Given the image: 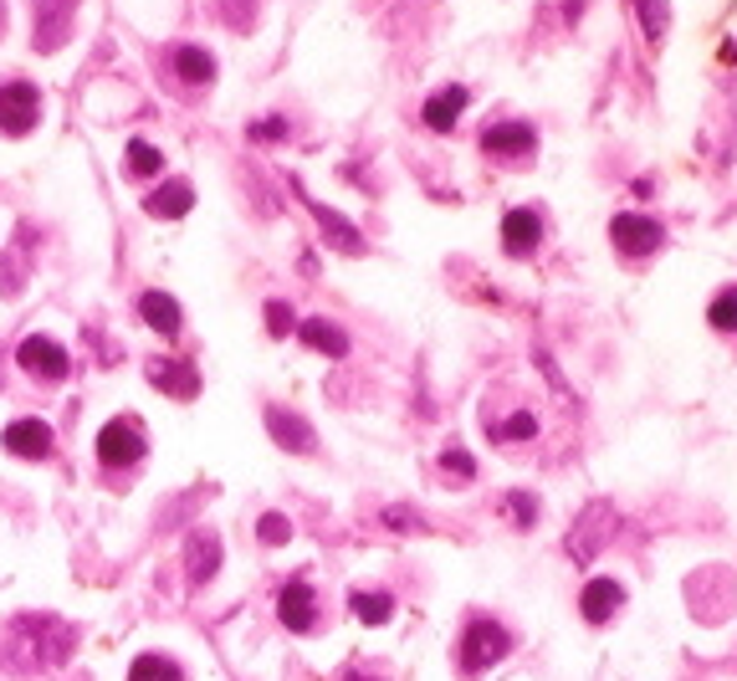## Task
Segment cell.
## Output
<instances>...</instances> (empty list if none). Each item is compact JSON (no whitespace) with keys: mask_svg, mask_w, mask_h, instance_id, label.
<instances>
[{"mask_svg":"<svg viewBox=\"0 0 737 681\" xmlns=\"http://www.w3.org/2000/svg\"><path fill=\"white\" fill-rule=\"evenodd\" d=\"M441 466H446V472H457V476H476V461L466 457L461 446H446V451H441Z\"/></svg>","mask_w":737,"mask_h":681,"instance_id":"obj_30","label":"cell"},{"mask_svg":"<svg viewBox=\"0 0 737 681\" xmlns=\"http://www.w3.org/2000/svg\"><path fill=\"white\" fill-rule=\"evenodd\" d=\"M343 681H380V677H364V671H349V677Z\"/></svg>","mask_w":737,"mask_h":681,"instance_id":"obj_34","label":"cell"},{"mask_svg":"<svg viewBox=\"0 0 737 681\" xmlns=\"http://www.w3.org/2000/svg\"><path fill=\"white\" fill-rule=\"evenodd\" d=\"M349 609H354L364 625H384L389 615H395V600H389L384 590H359L354 600H349Z\"/></svg>","mask_w":737,"mask_h":681,"instance_id":"obj_22","label":"cell"},{"mask_svg":"<svg viewBox=\"0 0 737 681\" xmlns=\"http://www.w3.org/2000/svg\"><path fill=\"white\" fill-rule=\"evenodd\" d=\"M297 339L308 343V349H318V354H333V359L349 354V339H343V333L328 323V318H308V323L297 328Z\"/></svg>","mask_w":737,"mask_h":681,"instance_id":"obj_18","label":"cell"},{"mask_svg":"<svg viewBox=\"0 0 737 681\" xmlns=\"http://www.w3.org/2000/svg\"><path fill=\"white\" fill-rule=\"evenodd\" d=\"M148 380H154V385L160 389H169V395H179V400H195V389H200V374L190 370V364H175V359H169V364H148Z\"/></svg>","mask_w":737,"mask_h":681,"instance_id":"obj_16","label":"cell"},{"mask_svg":"<svg viewBox=\"0 0 737 681\" xmlns=\"http://www.w3.org/2000/svg\"><path fill=\"white\" fill-rule=\"evenodd\" d=\"M15 359H21V370H26L31 380H46V385H57L62 374H67V349H62L57 339H42V333L21 339Z\"/></svg>","mask_w":737,"mask_h":681,"instance_id":"obj_4","label":"cell"},{"mask_svg":"<svg viewBox=\"0 0 737 681\" xmlns=\"http://www.w3.org/2000/svg\"><path fill=\"white\" fill-rule=\"evenodd\" d=\"M160 164H164V154L154 144H144V139H133V144H129V169H133V175H160Z\"/></svg>","mask_w":737,"mask_h":681,"instance_id":"obj_26","label":"cell"},{"mask_svg":"<svg viewBox=\"0 0 737 681\" xmlns=\"http://www.w3.org/2000/svg\"><path fill=\"white\" fill-rule=\"evenodd\" d=\"M712 328L717 333H737V287H727V293H717V303H712Z\"/></svg>","mask_w":737,"mask_h":681,"instance_id":"obj_25","label":"cell"},{"mask_svg":"<svg viewBox=\"0 0 737 681\" xmlns=\"http://www.w3.org/2000/svg\"><path fill=\"white\" fill-rule=\"evenodd\" d=\"M251 134H256V139H287V119H262Z\"/></svg>","mask_w":737,"mask_h":681,"instance_id":"obj_32","label":"cell"},{"mask_svg":"<svg viewBox=\"0 0 737 681\" xmlns=\"http://www.w3.org/2000/svg\"><path fill=\"white\" fill-rule=\"evenodd\" d=\"M77 0H36V52H57L73 31Z\"/></svg>","mask_w":737,"mask_h":681,"instance_id":"obj_8","label":"cell"},{"mask_svg":"<svg viewBox=\"0 0 737 681\" xmlns=\"http://www.w3.org/2000/svg\"><path fill=\"white\" fill-rule=\"evenodd\" d=\"M507 651H513L507 625L487 620V615H476V620L466 625V636H461V677H482V671L497 667Z\"/></svg>","mask_w":737,"mask_h":681,"instance_id":"obj_1","label":"cell"},{"mask_svg":"<svg viewBox=\"0 0 737 681\" xmlns=\"http://www.w3.org/2000/svg\"><path fill=\"white\" fill-rule=\"evenodd\" d=\"M256 534H262V543L277 548V543H287V538H293V523L282 518V513H266V518L256 523Z\"/></svg>","mask_w":737,"mask_h":681,"instance_id":"obj_28","label":"cell"},{"mask_svg":"<svg viewBox=\"0 0 737 681\" xmlns=\"http://www.w3.org/2000/svg\"><path fill=\"white\" fill-rule=\"evenodd\" d=\"M266 328L282 339V333H293V328H297V312L287 308V303H266Z\"/></svg>","mask_w":737,"mask_h":681,"instance_id":"obj_29","label":"cell"},{"mask_svg":"<svg viewBox=\"0 0 737 681\" xmlns=\"http://www.w3.org/2000/svg\"><path fill=\"white\" fill-rule=\"evenodd\" d=\"M185 563H190V579H195V584H206V579L221 569V543H216V534H195V538H190V553H185Z\"/></svg>","mask_w":737,"mask_h":681,"instance_id":"obj_19","label":"cell"},{"mask_svg":"<svg viewBox=\"0 0 737 681\" xmlns=\"http://www.w3.org/2000/svg\"><path fill=\"white\" fill-rule=\"evenodd\" d=\"M139 457H144V430L133 420H108L98 430V461L103 466H133Z\"/></svg>","mask_w":737,"mask_h":681,"instance_id":"obj_5","label":"cell"},{"mask_svg":"<svg viewBox=\"0 0 737 681\" xmlns=\"http://www.w3.org/2000/svg\"><path fill=\"white\" fill-rule=\"evenodd\" d=\"M384 523H389V528H426V523L415 518V513H405V507H389V513H384Z\"/></svg>","mask_w":737,"mask_h":681,"instance_id":"obj_33","label":"cell"},{"mask_svg":"<svg viewBox=\"0 0 737 681\" xmlns=\"http://www.w3.org/2000/svg\"><path fill=\"white\" fill-rule=\"evenodd\" d=\"M569 6H579V0H569Z\"/></svg>","mask_w":737,"mask_h":681,"instance_id":"obj_35","label":"cell"},{"mask_svg":"<svg viewBox=\"0 0 737 681\" xmlns=\"http://www.w3.org/2000/svg\"><path fill=\"white\" fill-rule=\"evenodd\" d=\"M6 451H11V457H26V461L52 457V426H46V420H11V426H6Z\"/></svg>","mask_w":737,"mask_h":681,"instance_id":"obj_10","label":"cell"},{"mask_svg":"<svg viewBox=\"0 0 737 681\" xmlns=\"http://www.w3.org/2000/svg\"><path fill=\"white\" fill-rule=\"evenodd\" d=\"M139 312H144V323L154 328V333H164V339H175L179 333V303L164 293H144L139 297Z\"/></svg>","mask_w":737,"mask_h":681,"instance_id":"obj_17","label":"cell"},{"mask_svg":"<svg viewBox=\"0 0 737 681\" xmlns=\"http://www.w3.org/2000/svg\"><path fill=\"white\" fill-rule=\"evenodd\" d=\"M532 144H538L532 123H492L482 134V149L497 154V160H522V154H532Z\"/></svg>","mask_w":737,"mask_h":681,"instance_id":"obj_12","label":"cell"},{"mask_svg":"<svg viewBox=\"0 0 737 681\" xmlns=\"http://www.w3.org/2000/svg\"><path fill=\"white\" fill-rule=\"evenodd\" d=\"M277 620L287 625V630H312V620H318V594H312L308 579H293V584H282L277 594Z\"/></svg>","mask_w":737,"mask_h":681,"instance_id":"obj_7","label":"cell"},{"mask_svg":"<svg viewBox=\"0 0 737 681\" xmlns=\"http://www.w3.org/2000/svg\"><path fill=\"white\" fill-rule=\"evenodd\" d=\"M472 103V92L461 88V83H451V88H441L436 92V98H430L426 103V113H420V119H426V129H436V134H446V129H451V123L461 119V108Z\"/></svg>","mask_w":737,"mask_h":681,"instance_id":"obj_14","label":"cell"},{"mask_svg":"<svg viewBox=\"0 0 737 681\" xmlns=\"http://www.w3.org/2000/svg\"><path fill=\"white\" fill-rule=\"evenodd\" d=\"M190 206H195L190 179H169L164 190H154V195L144 200V210H148V216H160V221H179V216H185Z\"/></svg>","mask_w":737,"mask_h":681,"instance_id":"obj_15","label":"cell"},{"mask_svg":"<svg viewBox=\"0 0 737 681\" xmlns=\"http://www.w3.org/2000/svg\"><path fill=\"white\" fill-rule=\"evenodd\" d=\"M312 216H318V226H323V231H333V237H339V246H343V252H359V246H364L354 226L343 221V216H333L328 206H312Z\"/></svg>","mask_w":737,"mask_h":681,"instance_id":"obj_24","label":"cell"},{"mask_svg":"<svg viewBox=\"0 0 737 681\" xmlns=\"http://www.w3.org/2000/svg\"><path fill=\"white\" fill-rule=\"evenodd\" d=\"M625 605V590H619L615 579H590V584H584V594H579V615H584V620L590 625H605V620H615V609Z\"/></svg>","mask_w":737,"mask_h":681,"instance_id":"obj_9","label":"cell"},{"mask_svg":"<svg viewBox=\"0 0 737 681\" xmlns=\"http://www.w3.org/2000/svg\"><path fill=\"white\" fill-rule=\"evenodd\" d=\"M175 73H179V83L206 88L210 77H216V62H210V52H200V46H179V52H175Z\"/></svg>","mask_w":737,"mask_h":681,"instance_id":"obj_20","label":"cell"},{"mask_svg":"<svg viewBox=\"0 0 737 681\" xmlns=\"http://www.w3.org/2000/svg\"><path fill=\"white\" fill-rule=\"evenodd\" d=\"M635 11H640V31H646L650 42H661L666 26H671V11H666V0H635Z\"/></svg>","mask_w":737,"mask_h":681,"instance_id":"obj_23","label":"cell"},{"mask_svg":"<svg viewBox=\"0 0 737 681\" xmlns=\"http://www.w3.org/2000/svg\"><path fill=\"white\" fill-rule=\"evenodd\" d=\"M507 503H513V518H517V528H532V518H538V503H532L528 492H513Z\"/></svg>","mask_w":737,"mask_h":681,"instance_id":"obj_31","label":"cell"},{"mask_svg":"<svg viewBox=\"0 0 737 681\" xmlns=\"http://www.w3.org/2000/svg\"><path fill=\"white\" fill-rule=\"evenodd\" d=\"M266 430H272V441L277 446H287V451H297V457H308L312 446H318V436H312V426L302 420V415H293V410H266Z\"/></svg>","mask_w":737,"mask_h":681,"instance_id":"obj_13","label":"cell"},{"mask_svg":"<svg viewBox=\"0 0 737 681\" xmlns=\"http://www.w3.org/2000/svg\"><path fill=\"white\" fill-rule=\"evenodd\" d=\"M42 113V98L31 83H0V129L6 134H26Z\"/></svg>","mask_w":737,"mask_h":681,"instance_id":"obj_6","label":"cell"},{"mask_svg":"<svg viewBox=\"0 0 737 681\" xmlns=\"http://www.w3.org/2000/svg\"><path fill=\"white\" fill-rule=\"evenodd\" d=\"M129 681H185V671H179L175 661H169V656H160V651H144V656H133Z\"/></svg>","mask_w":737,"mask_h":681,"instance_id":"obj_21","label":"cell"},{"mask_svg":"<svg viewBox=\"0 0 737 681\" xmlns=\"http://www.w3.org/2000/svg\"><path fill=\"white\" fill-rule=\"evenodd\" d=\"M67 625L62 620H52V615H21V620L11 625V646H15V656H26V661H67V651L62 646H46V636H62Z\"/></svg>","mask_w":737,"mask_h":681,"instance_id":"obj_2","label":"cell"},{"mask_svg":"<svg viewBox=\"0 0 737 681\" xmlns=\"http://www.w3.org/2000/svg\"><path fill=\"white\" fill-rule=\"evenodd\" d=\"M609 241H615L625 256H650V252H661V241L666 231L650 216H635V210H619L615 221H609Z\"/></svg>","mask_w":737,"mask_h":681,"instance_id":"obj_3","label":"cell"},{"mask_svg":"<svg viewBox=\"0 0 737 681\" xmlns=\"http://www.w3.org/2000/svg\"><path fill=\"white\" fill-rule=\"evenodd\" d=\"M538 241H543V221H538V210L517 206V210L502 216V246H507L513 256H528Z\"/></svg>","mask_w":737,"mask_h":681,"instance_id":"obj_11","label":"cell"},{"mask_svg":"<svg viewBox=\"0 0 737 681\" xmlns=\"http://www.w3.org/2000/svg\"><path fill=\"white\" fill-rule=\"evenodd\" d=\"M532 430H538V420L522 410V415H513L507 426H487V436H497V441H522V436H532Z\"/></svg>","mask_w":737,"mask_h":681,"instance_id":"obj_27","label":"cell"}]
</instances>
